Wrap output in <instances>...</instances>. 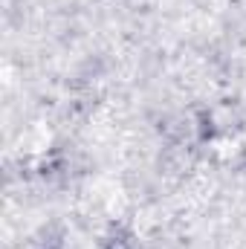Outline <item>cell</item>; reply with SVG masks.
<instances>
[{
    "label": "cell",
    "instance_id": "cell-1",
    "mask_svg": "<svg viewBox=\"0 0 246 249\" xmlns=\"http://www.w3.org/2000/svg\"><path fill=\"white\" fill-rule=\"evenodd\" d=\"M110 249H119V247H110Z\"/></svg>",
    "mask_w": 246,
    "mask_h": 249
}]
</instances>
